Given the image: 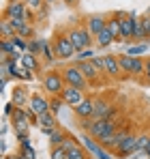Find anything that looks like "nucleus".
I'll return each instance as SVG.
<instances>
[{"instance_id":"obj_1","label":"nucleus","mask_w":150,"mask_h":159,"mask_svg":"<svg viewBox=\"0 0 150 159\" xmlns=\"http://www.w3.org/2000/svg\"><path fill=\"white\" fill-rule=\"evenodd\" d=\"M51 45H54V54H56V60H71L77 56L73 41L69 39V32L67 30H56L54 39H51Z\"/></svg>"},{"instance_id":"obj_2","label":"nucleus","mask_w":150,"mask_h":159,"mask_svg":"<svg viewBox=\"0 0 150 159\" xmlns=\"http://www.w3.org/2000/svg\"><path fill=\"white\" fill-rule=\"evenodd\" d=\"M69 39L73 41L75 50L77 52H84V50H88L90 45H92V34H90V30L86 28V24H73V26H69Z\"/></svg>"},{"instance_id":"obj_3","label":"nucleus","mask_w":150,"mask_h":159,"mask_svg":"<svg viewBox=\"0 0 150 159\" xmlns=\"http://www.w3.org/2000/svg\"><path fill=\"white\" fill-rule=\"evenodd\" d=\"M114 13H116V15H118V20H120L122 41H125V43L133 41V34H135V26H137L139 15H137L135 11H131V13H126V11H114Z\"/></svg>"},{"instance_id":"obj_4","label":"nucleus","mask_w":150,"mask_h":159,"mask_svg":"<svg viewBox=\"0 0 150 159\" xmlns=\"http://www.w3.org/2000/svg\"><path fill=\"white\" fill-rule=\"evenodd\" d=\"M60 73H62L67 86H75V88H79V90H86V88H88V80L84 78V73L79 71L77 65H64V67L60 69Z\"/></svg>"},{"instance_id":"obj_5","label":"nucleus","mask_w":150,"mask_h":159,"mask_svg":"<svg viewBox=\"0 0 150 159\" xmlns=\"http://www.w3.org/2000/svg\"><path fill=\"white\" fill-rule=\"evenodd\" d=\"M118 129V123L114 120V118H101V120H92V125H90V129L86 133H90L95 140H103V138H107V135H112V133H116Z\"/></svg>"},{"instance_id":"obj_6","label":"nucleus","mask_w":150,"mask_h":159,"mask_svg":"<svg viewBox=\"0 0 150 159\" xmlns=\"http://www.w3.org/2000/svg\"><path fill=\"white\" fill-rule=\"evenodd\" d=\"M64 78L60 71H47L43 75V88L50 93V97H60V93L64 90Z\"/></svg>"},{"instance_id":"obj_7","label":"nucleus","mask_w":150,"mask_h":159,"mask_svg":"<svg viewBox=\"0 0 150 159\" xmlns=\"http://www.w3.org/2000/svg\"><path fill=\"white\" fill-rule=\"evenodd\" d=\"M118 112L116 107L112 106L109 101L105 99H95V114H92V120H101V118H114L116 120Z\"/></svg>"},{"instance_id":"obj_8","label":"nucleus","mask_w":150,"mask_h":159,"mask_svg":"<svg viewBox=\"0 0 150 159\" xmlns=\"http://www.w3.org/2000/svg\"><path fill=\"white\" fill-rule=\"evenodd\" d=\"M135 153H137V135H135V133H129L125 140L120 142V146L116 148L114 155H118L120 159H122V157L129 159V157H133Z\"/></svg>"},{"instance_id":"obj_9","label":"nucleus","mask_w":150,"mask_h":159,"mask_svg":"<svg viewBox=\"0 0 150 159\" xmlns=\"http://www.w3.org/2000/svg\"><path fill=\"white\" fill-rule=\"evenodd\" d=\"M26 2L24 0H11L7 7H4V11H2V17L4 20H24L26 15Z\"/></svg>"},{"instance_id":"obj_10","label":"nucleus","mask_w":150,"mask_h":159,"mask_svg":"<svg viewBox=\"0 0 150 159\" xmlns=\"http://www.w3.org/2000/svg\"><path fill=\"white\" fill-rule=\"evenodd\" d=\"M28 110H30L32 114H37V116H41V114H45V112H51L50 99H47V97H43V95H39V93H34V95H30Z\"/></svg>"},{"instance_id":"obj_11","label":"nucleus","mask_w":150,"mask_h":159,"mask_svg":"<svg viewBox=\"0 0 150 159\" xmlns=\"http://www.w3.org/2000/svg\"><path fill=\"white\" fill-rule=\"evenodd\" d=\"M75 65L79 67V71L84 73V78L88 80V84H99V82H101V75H103V73H101L99 69H97V67L92 65V60H84V62H75Z\"/></svg>"},{"instance_id":"obj_12","label":"nucleus","mask_w":150,"mask_h":159,"mask_svg":"<svg viewBox=\"0 0 150 159\" xmlns=\"http://www.w3.org/2000/svg\"><path fill=\"white\" fill-rule=\"evenodd\" d=\"M60 97H62V101H64L67 106L75 107L77 103L84 101V90H79V88H75V86H64V90L60 93Z\"/></svg>"},{"instance_id":"obj_13","label":"nucleus","mask_w":150,"mask_h":159,"mask_svg":"<svg viewBox=\"0 0 150 159\" xmlns=\"http://www.w3.org/2000/svg\"><path fill=\"white\" fill-rule=\"evenodd\" d=\"M37 125L41 127V131L45 133V135H50L51 131H56V129H58L56 114H54V112H45V114H41V116L37 118Z\"/></svg>"},{"instance_id":"obj_14","label":"nucleus","mask_w":150,"mask_h":159,"mask_svg":"<svg viewBox=\"0 0 150 159\" xmlns=\"http://www.w3.org/2000/svg\"><path fill=\"white\" fill-rule=\"evenodd\" d=\"M120 73H122V69H120L118 56H116V54H105V75L112 78V80H116Z\"/></svg>"},{"instance_id":"obj_15","label":"nucleus","mask_w":150,"mask_h":159,"mask_svg":"<svg viewBox=\"0 0 150 159\" xmlns=\"http://www.w3.org/2000/svg\"><path fill=\"white\" fill-rule=\"evenodd\" d=\"M84 22H86V28L90 30L92 37H97L101 30L107 26V17H105V15H88Z\"/></svg>"},{"instance_id":"obj_16","label":"nucleus","mask_w":150,"mask_h":159,"mask_svg":"<svg viewBox=\"0 0 150 159\" xmlns=\"http://www.w3.org/2000/svg\"><path fill=\"white\" fill-rule=\"evenodd\" d=\"M73 112L77 118H92V114H95V99L84 97V101L73 107Z\"/></svg>"},{"instance_id":"obj_17","label":"nucleus","mask_w":150,"mask_h":159,"mask_svg":"<svg viewBox=\"0 0 150 159\" xmlns=\"http://www.w3.org/2000/svg\"><path fill=\"white\" fill-rule=\"evenodd\" d=\"M11 101L17 107H24V106L30 103V95H28V90H26L24 86H15L13 88V95H11Z\"/></svg>"},{"instance_id":"obj_18","label":"nucleus","mask_w":150,"mask_h":159,"mask_svg":"<svg viewBox=\"0 0 150 159\" xmlns=\"http://www.w3.org/2000/svg\"><path fill=\"white\" fill-rule=\"evenodd\" d=\"M107 28H109V32H112L114 41H122V30H120V20H118V15H116V13H109V15H107Z\"/></svg>"},{"instance_id":"obj_19","label":"nucleus","mask_w":150,"mask_h":159,"mask_svg":"<svg viewBox=\"0 0 150 159\" xmlns=\"http://www.w3.org/2000/svg\"><path fill=\"white\" fill-rule=\"evenodd\" d=\"M20 62H22V67H24L26 71H30V73H39V69H41L39 58H37V56H32V54H28V52L22 54Z\"/></svg>"},{"instance_id":"obj_20","label":"nucleus","mask_w":150,"mask_h":159,"mask_svg":"<svg viewBox=\"0 0 150 159\" xmlns=\"http://www.w3.org/2000/svg\"><path fill=\"white\" fill-rule=\"evenodd\" d=\"M79 142H84V148L90 153V155H99V151H101V144H99V140H95L90 133H82V138H79Z\"/></svg>"},{"instance_id":"obj_21","label":"nucleus","mask_w":150,"mask_h":159,"mask_svg":"<svg viewBox=\"0 0 150 159\" xmlns=\"http://www.w3.org/2000/svg\"><path fill=\"white\" fill-rule=\"evenodd\" d=\"M95 41H97V45H99L101 50H105V48H109L112 43H114V37H112V32H109V28L105 26L103 30H101L99 34L95 37Z\"/></svg>"},{"instance_id":"obj_22","label":"nucleus","mask_w":150,"mask_h":159,"mask_svg":"<svg viewBox=\"0 0 150 159\" xmlns=\"http://www.w3.org/2000/svg\"><path fill=\"white\" fill-rule=\"evenodd\" d=\"M118 60H120V69H122V73L133 75V71H135V56L122 54V56H118Z\"/></svg>"},{"instance_id":"obj_23","label":"nucleus","mask_w":150,"mask_h":159,"mask_svg":"<svg viewBox=\"0 0 150 159\" xmlns=\"http://www.w3.org/2000/svg\"><path fill=\"white\" fill-rule=\"evenodd\" d=\"M0 52H2V58H9V56H13V54H17L20 50L15 48V43H13V39H2V43H0Z\"/></svg>"},{"instance_id":"obj_24","label":"nucleus","mask_w":150,"mask_h":159,"mask_svg":"<svg viewBox=\"0 0 150 159\" xmlns=\"http://www.w3.org/2000/svg\"><path fill=\"white\" fill-rule=\"evenodd\" d=\"M67 135L69 133H64L62 129H56V131H51L47 138H50V146H62L64 144V140H67Z\"/></svg>"},{"instance_id":"obj_25","label":"nucleus","mask_w":150,"mask_h":159,"mask_svg":"<svg viewBox=\"0 0 150 159\" xmlns=\"http://www.w3.org/2000/svg\"><path fill=\"white\" fill-rule=\"evenodd\" d=\"M43 41L45 39H30L28 41V54H32V56L43 54Z\"/></svg>"},{"instance_id":"obj_26","label":"nucleus","mask_w":150,"mask_h":159,"mask_svg":"<svg viewBox=\"0 0 150 159\" xmlns=\"http://www.w3.org/2000/svg\"><path fill=\"white\" fill-rule=\"evenodd\" d=\"M0 37H2V39H13V37H15V32H13L11 24H9V20H4V17H2V22H0Z\"/></svg>"},{"instance_id":"obj_27","label":"nucleus","mask_w":150,"mask_h":159,"mask_svg":"<svg viewBox=\"0 0 150 159\" xmlns=\"http://www.w3.org/2000/svg\"><path fill=\"white\" fill-rule=\"evenodd\" d=\"M43 60H45L47 65H51V62L56 60V54H54V45H51V43H47V41H43Z\"/></svg>"},{"instance_id":"obj_28","label":"nucleus","mask_w":150,"mask_h":159,"mask_svg":"<svg viewBox=\"0 0 150 159\" xmlns=\"http://www.w3.org/2000/svg\"><path fill=\"white\" fill-rule=\"evenodd\" d=\"M50 159H69V155H67V148H64V146H51Z\"/></svg>"},{"instance_id":"obj_29","label":"nucleus","mask_w":150,"mask_h":159,"mask_svg":"<svg viewBox=\"0 0 150 159\" xmlns=\"http://www.w3.org/2000/svg\"><path fill=\"white\" fill-rule=\"evenodd\" d=\"M148 52V45L146 43H135L133 48H129V56H142V54H146Z\"/></svg>"},{"instance_id":"obj_30","label":"nucleus","mask_w":150,"mask_h":159,"mask_svg":"<svg viewBox=\"0 0 150 159\" xmlns=\"http://www.w3.org/2000/svg\"><path fill=\"white\" fill-rule=\"evenodd\" d=\"M17 155H20L22 159H37V153H34V148H32V146H20Z\"/></svg>"},{"instance_id":"obj_31","label":"nucleus","mask_w":150,"mask_h":159,"mask_svg":"<svg viewBox=\"0 0 150 159\" xmlns=\"http://www.w3.org/2000/svg\"><path fill=\"white\" fill-rule=\"evenodd\" d=\"M95 56H97L95 50H92V48H88V50H84V52H77L75 60H77V62H84V60H92Z\"/></svg>"},{"instance_id":"obj_32","label":"nucleus","mask_w":150,"mask_h":159,"mask_svg":"<svg viewBox=\"0 0 150 159\" xmlns=\"http://www.w3.org/2000/svg\"><path fill=\"white\" fill-rule=\"evenodd\" d=\"M62 106H67V103L62 101V97H50V107H51V112H54V114H58Z\"/></svg>"},{"instance_id":"obj_33","label":"nucleus","mask_w":150,"mask_h":159,"mask_svg":"<svg viewBox=\"0 0 150 159\" xmlns=\"http://www.w3.org/2000/svg\"><path fill=\"white\" fill-rule=\"evenodd\" d=\"M26 7L32 9V11H43L45 9V0H24Z\"/></svg>"},{"instance_id":"obj_34","label":"nucleus","mask_w":150,"mask_h":159,"mask_svg":"<svg viewBox=\"0 0 150 159\" xmlns=\"http://www.w3.org/2000/svg\"><path fill=\"white\" fill-rule=\"evenodd\" d=\"M148 142H150V133H142V135H137V151H146Z\"/></svg>"},{"instance_id":"obj_35","label":"nucleus","mask_w":150,"mask_h":159,"mask_svg":"<svg viewBox=\"0 0 150 159\" xmlns=\"http://www.w3.org/2000/svg\"><path fill=\"white\" fill-rule=\"evenodd\" d=\"M92 65L99 69L101 73H105V56H95L92 58Z\"/></svg>"},{"instance_id":"obj_36","label":"nucleus","mask_w":150,"mask_h":159,"mask_svg":"<svg viewBox=\"0 0 150 159\" xmlns=\"http://www.w3.org/2000/svg\"><path fill=\"white\" fill-rule=\"evenodd\" d=\"M9 24H11V28H13V32L17 34V32H20V28L24 26L26 22H24V20H9Z\"/></svg>"},{"instance_id":"obj_37","label":"nucleus","mask_w":150,"mask_h":159,"mask_svg":"<svg viewBox=\"0 0 150 159\" xmlns=\"http://www.w3.org/2000/svg\"><path fill=\"white\" fill-rule=\"evenodd\" d=\"M142 24H144V30H146V37L150 39V15H148V13L142 15Z\"/></svg>"},{"instance_id":"obj_38","label":"nucleus","mask_w":150,"mask_h":159,"mask_svg":"<svg viewBox=\"0 0 150 159\" xmlns=\"http://www.w3.org/2000/svg\"><path fill=\"white\" fill-rule=\"evenodd\" d=\"M97 159H114V155H112L107 148H103V146H101V151H99V155H97Z\"/></svg>"},{"instance_id":"obj_39","label":"nucleus","mask_w":150,"mask_h":159,"mask_svg":"<svg viewBox=\"0 0 150 159\" xmlns=\"http://www.w3.org/2000/svg\"><path fill=\"white\" fill-rule=\"evenodd\" d=\"M24 22H26V24H32V22H34V11H32V9H26Z\"/></svg>"},{"instance_id":"obj_40","label":"nucleus","mask_w":150,"mask_h":159,"mask_svg":"<svg viewBox=\"0 0 150 159\" xmlns=\"http://www.w3.org/2000/svg\"><path fill=\"white\" fill-rule=\"evenodd\" d=\"M15 110H17V106L11 101V103H7V106H4V114H7V116H13V112H15Z\"/></svg>"},{"instance_id":"obj_41","label":"nucleus","mask_w":150,"mask_h":159,"mask_svg":"<svg viewBox=\"0 0 150 159\" xmlns=\"http://www.w3.org/2000/svg\"><path fill=\"white\" fill-rule=\"evenodd\" d=\"M144 80L150 84V58H146V69H144Z\"/></svg>"},{"instance_id":"obj_42","label":"nucleus","mask_w":150,"mask_h":159,"mask_svg":"<svg viewBox=\"0 0 150 159\" xmlns=\"http://www.w3.org/2000/svg\"><path fill=\"white\" fill-rule=\"evenodd\" d=\"M7 84H9V78H0V90H4Z\"/></svg>"},{"instance_id":"obj_43","label":"nucleus","mask_w":150,"mask_h":159,"mask_svg":"<svg viewBox=\"0 0 150 159\" xmlns=\"http://www.w3.org/2000/svg\"><path fill=\"white\" fill-rule=\"evenodd\" d=\"M64 4H69V7H77L79 0H64Z\"/></svg>"},{"instance_id":"obj_44","label":"nucleus","mask_w":150,"mask_h":159,"mask_svg":"<svg viewBox=\"0 0 150 159\" xmlns=\"http://www.w3.org/2000/svg\"><path fill=\"white\" fill-rule=\"evenodd\" d=\"M7 159H22V157H20V155H9Z\"/></svg>"},{"instance_id":"obj_45","label":"nucleus","mask_w":150,"mask_h":159,"mask_svg":"<svg viewBox=\"0 0 150 159\" xmlns=\"http://www.w3.org/2000/svg\"><path fill=\"white\" fill-rule=\"evenodd\" d=\"M146 153H148V157H150V142H148V146H146Z\"/></svg>"},{"instance_id":"obj_46","label":"nucleus","mask_w":150,"mask_h":159,"mask_svg":"<svg viewBox=\"0 0 150 159\" xmlns=\"http://www.w3.org/2000/svg\"><path fill=\"white\" fill-rule=\"evenodd\" d=\"M54 2H56V0H45V4H54Z\"/></svg>"}]
</instances>
